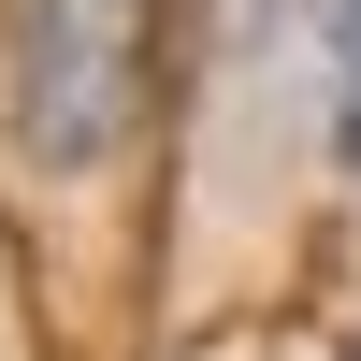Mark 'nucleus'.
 <instances>
[{"instance_id":"obj_1","label":"nucleus","mask_w":361,"mask_h":361,"mask_svg":"<svg viewBox=\"0 0 361 361\" xmlns=\"http://www.w3.org/2000/svg\"><path fill=\"white\" fill-rule=\"evenodd\" d=\"M159 102V0H15V145L102 173Z\"/></svg>"},{"instance_id":"obj_2","label":"nucleus","mask_w":361,"mask_h":361,"mask_svg":"<svg viewBox=\"0 0 361 361\" xmlns=\"http://www.w3.org/2000/svg\"><path fill=\"white\" fill-rule=\"evenodd\" d=\"M318 58H333V159H361V0L318 15Z\"/></svg>"}]
</instances>
